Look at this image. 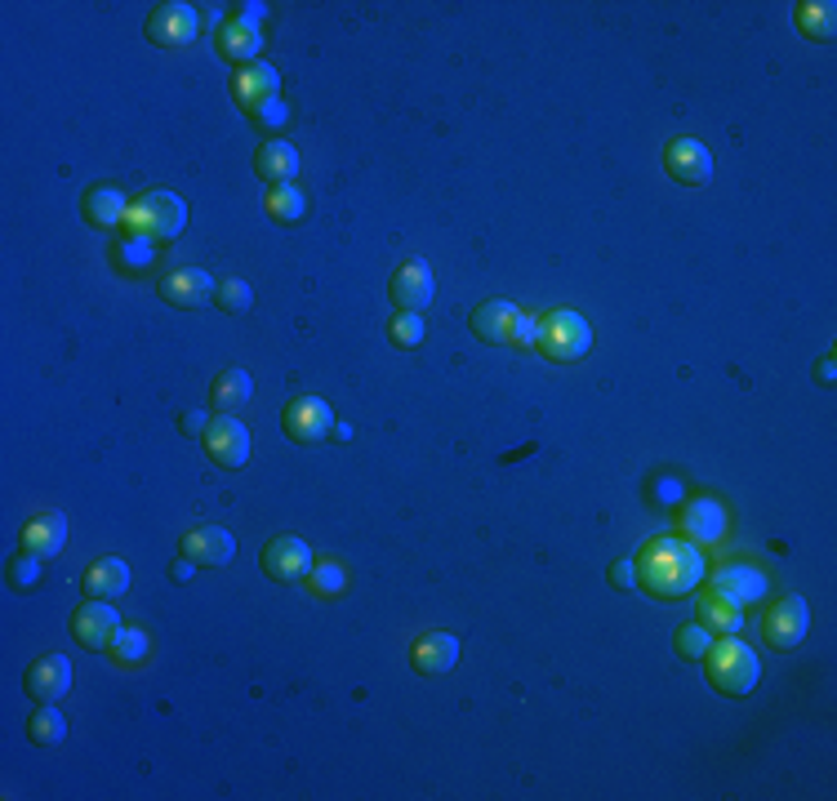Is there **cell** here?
I'll return each mask as SVG.
<instances>
[{"mask_svg": "<svg viewBox=\"0 0 837 801\" xmlns=\"http://www.w3.org/2000/svg\"><path fill=\"white\" fill-rule=\"evenodd\" d=\"M703 578V556L686 538H654L641 556V578L654 596H686Z\"/></svg>", "mask_w": 837, "mask_h": 801, "instance_id": "6da1fadb", "label": "cell"}, {"mask_svg": "<svg viewBox=\"0 0 837 801\" xmlns=\"http://www.w3.org/2000/svg\"><path fill=\"white\" fill-rule=\"evenodd\" d=\"M183 222H187V205L174 191H147L125 214V227L134 236H147V240H174L183 231Z\"/></svg>", "mask_w": 837, "mask_h": 801, "instance_id": "7a4b0ae2", "label": "cell"}, {"mask_svg": "<svg viewBox=\"0 0 837 801\" xmlns=\"http://www.w3.org/2000/svg\"><path fill=\"white\" fill-rule=\"evenodd\" d=\"M703 663H708V681H712L721 694H748V690L757 685V676H761L757 654H752L744 641H735V636H726L721 645H712V650L703 654Z\"/></svg>", "mask_w": 837, "mask_h": 801, "instance_id": "3957f363", "label": "cell"}, {"mask_svg": "<svg viewBox=\"0 0 837 801\" xmlns=\"http://www.w3.org/2000/svg\"><path fill=\"white\" fill-rule=\"evenodd\" d=\"M539 347L552 360H574V356H583L592 347V329H588V320L579 312L561 307V312H552V316L539 320Z\"/></svg>", "mask_w": 837, "mask_h": 801, "instance_id": "277c9868", "label": "cell"}, {"mask_svg": "<svg viewBox=\"0 0 837 801\" xmlns=\"http://www.w3.org/2000/svg\"><path fill=\"white\" fill-rule=\"evenodd\" d=\"M200 31V18L191 4L183 0H169V4H156L151 18H147V36L151 44H165V49H178V44H191Z\"/></svg>", "mask_w": 837, "mask_h": 801, "instance_id": "5b68a950", "label": "cell"}, {"mask_svg": "<svg viewBox=\"0 0 837 801\" xmlns=\"http://www.w3.org/2000/svg\"><path fill=\"white\" fill-rule=\"evenodd\" d=\"M806 627H810V605L801 596H779L775 610L761 623V632H766V641L775 650H797L801 636H806Z\"/></svg>", "mask_w": 837, "mask_h": 801, "instance_id": "8992f818", "label": "cell"}, {"mask_svg": "<svg viewBox=\"0 0 837 801\" xmlns=\"http://www.w3.org/2000/svg\"><path fill=\"white\" fill-rule=\"evenodd\" d=\"M205 454L218 467H245V458H249V427L240 418H232V414L214 418L205 427Z\"/></svg>", "mask_w": 837, "mask_h": 801, "instance_id": "52a82bcc", "label": "cell"}, {"mask_svg": "<svg viewBox=\"0 0 837 801\" xmlns=\"http://www.w3.org/2000/svg\"><path fill=\"white\" fill-rule=\"evenodd\" d=\"M116 632H120V619H116V610H111L107 601H98V596H89V601L71 614V636H76L85 650H111Z\"/></svg>", "mask_w": 837, "mask_h": 801, "instance_id": "ba28073f", "label": "cell"}, {"mask_svg": "<svg viewBox=\"0 0 837 801\" xmlns=\"http://www.w3.org/2000/svg\"><path fill=\"white\" fill-rule=\"evenodd\" d=\"M663 169H668L677 182H686V187H703V182L712 178V156H708V147H703L699 138H677V142H668V151H663Z\"/></svg>", "mask_w": 837, "mask_h": 801, "instance_id": "9c48e42d", "label": "cell"}, {"mask_svg": "<svg viewBox=\"0 0 837 801\" xmlns=\"http://www.w3.org/2000/svg\"><path fill=\"white\" fill-rule=\"evenodd\" d=\"M432 289H436V280H432L427 258H405L392 271V298H396L401 312H423L432 303Z\"/></svg>", "mask_w": 837, "mask_h": 801, "instance_id": "30bf717a", "label": "cell"}, {"mask_svg": "<svg viewBox=\"0 0 837 801\" xmlns=\"http://www.w3.org/2000/svg\"><path fill=\"white\" fill-rule=\"evenodd\" d=\"M214 289H218V280L200 267H174L160 276V298L174 307H205L214 298Z\"/></svg>", "mask_w": 837, "mask_h": 801, "instance_id": "8fae6325", "label": "cell"}, {"mask_svg": "<svg viewBox=\"0 0 837 801\" xmlns=\"http://www.w3.org/2000/svg\"><path fill=\"white\" fill-rule=\"evenodd\" d=\"M329 427H334V409L321 396H298L285 409V436L298 441V445H312V441L329 436Z\"/></svg>", "mask_w": 837, "mask_h": 801, "instance_id": "7c38bea8", "label": "cell"}, {"mask_svg": "<svg viewBox=\"0 0 837 801\" xmlns=\"http://www.w3.org/2000/svg\"><path fill=\"white\" fill-rule=\"evenodd\" d=\"M263 570H267L272 578H280V583L307 578V574H312V547H307L303 538H294V534L272 538V543L263 547Z\"/></svg>", "mask_w": 837, "mask_h": 801, "instance_id": "4fadbf2b", "label": "cell"}, {"mask_svg": "<svg viewBox=\"0 0 837 801\" xmlns=\"http://www.w3.org/2000/svg\"><path fill=\"white\" fill-rule=\"evenodd\" d=\"M232 98H236L240 107H249V111H263L267 102H276V98H280V76H276V67H267V62L240 67L236 80H232Z\"/></svg>", "mask_w": 837, "mask_h": 801, "instance_id": "5bb4252c", "label": "cell"}, {"mask_svg": "<svg viewBox=\"0 0 837 801\" xmlns=\"http://www.w3.org/2000/svg\"><path fill=\"white\" fill-rule=\"evenodd\" d=\"M232 552H236V543H232V534L218 530V525H196V530L183 534V556H187L191 565L218 570V565L232 561Z\"/></svg>", "mask_w": 837, "mask_h": 801, "instance_id": "9a60e30c", "label": "cell"}, {"mask_svg": "<svg viewBox=\"0 0 837 801\" xmlns=\"http://www.w3.org/2000/svg\"><path fill=\"white\" fill-rule=\"evenodd\" d=\"M71 690V663L62 654H45L27 668V694H36L40 703H58Z\"/></svg>", "mask_w": 837, "mask_h": 801, "instance_id": "2e32d148", "label": "cell"}, {"mask_svg": "<svg viewBox=\"0 0 837 801\" xmlns=\"http://www.w3.org/2000/svg\"><path fill=\"white\" fill-rule=\"evenodd\" d=\"M410 663L414 672H427V676H441L459 663V641L445 636V632H423L414 645H410Z\"/></svg>", "mask_w": 837, "mask_h": 801, "instance_id": "e0dca14e", "label": "cell"}, {"mask_svg": "<svg viewBox=\"0 0 837 801\" xmlns=\"http://www.w3.org/2000/svg\"><path fill=\"white\" fill-rule=\"evenodd\" d=\"M521 316H525L521 307H512V303L494 298V303H481V307L472 312V329H476L485 343H512V334H516Z\"/></svg>", "mask_w": 837, "mask_h": 801, "instance_id": "ac0fdd59", "label": "cell"}, {"mask_svg": "<svg viewBox=\"0 0 837 801\" xmlns=\"http://www.w3.org/2000/svg\"><path fill=\"white\" fill-rule=\"evenodd\" d=\"M62 543H67V521H62V512H36V516L22 525V547L36 552V556H53V552H62Z\"/></svg>", "mask_w": 837, "mask_h": 801, "instance_id": "d6986e66", "label": "cell"}, {"mask_svg": "<svg viewBox=\"0 0 837 801\" xmlns=\"http://www.w3.org/2000/svg\"><path fill=\"white\" fill-rule=\"evenodd\" d=\"M254 169H258V178H263V182L280 187V182H289V178L298 174V151H294L289 142L272 138V142H263V147H258V156H254Z\"/></svg>", "mask_w": 837, "mask_h": 801, "instance_id": "ffe728a7", "label": "cell"}, {"mask_svg": "<svg viewBox=\"0 0 837 801\" xmlns=\"http://www.w3.org/2000/svg\"><path fill=\"white\" fill-rule=\"evenodd\" d=\"M218 49H223V58H232V62H258V49H263V36H258V22H249V18H236V22H227L223 27V36H218Z\"/></svg>", "mask_w": 837, "mask_h": 801, "instance_id": "44dd1931", "label": "cell"}, {"mask_svg": "<svg viewBox=\"0 0 837 801\" xmlns=\"http://www.w3.org/2000/svg\"><path fill=\"white\" fill-rule=\"evenodd\" d=\"M712 587L721 592V596H730V601H757L761 592H766V578H761V570H752V565H721L717 570V578H712Z\"/></svg>", "mask_w": 837, "mask_h": 801, "instance_id": "7402d4cb", "label": "cell"}, {"mask_svg": "<svg viewBox=\"0 0 837 801\" xmlns=\"http://www.w3.org/2000/svg\"><path fill=\"white\" fill-rule=\"evenodd\" d=\"M125 587H129V570H125V561H116V556H102V561H93V565L85 570V592L98 596V601H116Z\"/></svg>", "mask_w": 837, "mask_h": 801, "instance_id": "603a6c76", "label": "cell"}, {"mask_svg": "<svg viewBox=\"0 0 837 801\" xmlns=\"http://www.w3.org/2000/svg\"><path fill=\"white\" fill-rule=\"evenodd\" d=\"M125 214H129L125 191H116V187H89L85 191V218L93 227H116V222H125Z\"/></svg>", "mask_w": 837, "mask_h": 801, "instance_id": "cb8c5ba5", "label": "cell"}, {"mask_svg": "<svg viewBox=\"0 0 837 801\" xmlns=\"http://www.w3.org/2000/svg\"><path fill=\"white\" fill-rule=\"evenodd\" d=\"M681 525H686V534H690L695 543H717V538L726 534V512L703 498V503H690V507L681 512Z\"/></svg>", "mask_w": 837, "mask_h": 801, "instance_id": "d4e9b609", "label": "cell"}, {"mask_svg": "<svg viewBox=\"0 0 837 801\" xmlns=\"http://www.w3.org/2000/svg\"><path fill=\"white\" fill-rule=\"evenodd\" d=\"M249 392H254V378L240 369V365H232V369H223L218 378H214V392H209V400L223 409V414H232L236 405H245L249 400Z\"/></svg>", "mask_w": 837, "mask_h": 801, "instance_id": "484cf974", "label": "cell"}, {"mask_svg": "<svg viewBox=\"0 0 837 801\" xmlns=\"http://www.w3.org/2000/svg\"><path fill=\"white\" fill-rule=\"evenodd\" d=\"M699 614H703L699 623H703L708 632H712V627H717V632H735V627L744 623V614H739V601L721 596L717 587H708V592H703V605H699Z\"/></svg>", "mask_w": 837, "mask_h": 801, "instance_id": "4316f807", "label": "cell"}, {"mask_svg": "<svg viewBox=\"0 0 837 801\" xmlns=\"http://www.w3.org/2000/svg\"><path fill=\"white\" fill-rule=\"evenodd\" d=\"M797 27H801L810 40H833L837 4H828V0H806V4H797Z\"/></svg>", "mask_w": 837, "mask_h": 801, "instance_id": "83f0119b", "label": "cell"}, {"mask_svg": "<svg viewBox=\"0 0 837 801\" xmlns=\"http://www.w3.org/2000/svg\"><path fill=\"white\" fill-rule=\"evenodd\" d=\"M263 209L276 218V222H298L303 214H307V196L298 191V187H289V182H280V187H272L267 191V200H263Z\"/></svg>", "mask_w": 837, "mask_h": 801, "instance_id": "f1b7e54d", "label": "cell"}, {"mask_svg": "<svg viewBox=\"0 0 837 801\" xmlns=\"http://www.w3.org/2000/svg\"><path fill=\"white\" fill-rule=\"evenodd\" d=\"M27 734H31V743L53 748V743H62V739H67V721H62V712H58L53 703H40V712H36V716H27Z\"/></svg>", "mask_w": 837, "mask_h": 801, "instance_id": "f546056e", "label": "cell"}, {"mask_svg": "<svg viewBox=\"0 0 837 801\" xmlns=\"http://www.w3.org/2000/svg\"><path fill=\"white\" fill-rule=\"evenodd\" d=\"M677 650H681V659L703 663V654L712 650V632L703 623H686V627H677Z\"/></svg>", "mask_w": 837, "mask_h": 801, "instance_id": "4dcf8cb0", "label": "cell"}, {"mask_svg": "<svg viewBox=\"0 0 837 801\" xmlns=\"http://www.w3.org/2000/svg\"><path fill=\"white\" fill-rule=\"evenodd\" d=\"M214 303H218L223 312L240 316V312H249V307H254V289H249L245 280H223V285L214 289Z\"/></svg>", "mask_w": 837, "mask_h": 801, "instance_id": "1f68e13d", "label": "cell"}, {"mask_svg": "<svg viewBox=\"0 0 837 801\" xmlns=\"http://www.w3.org/2000/svg\"><path fill=\"white\" fill-rule=\"evenodd\" d=\"M392 343L396 347H418L423 343V334H427V325H423V312H401L396 320H392Z\"/></svg>", "mask_w": 837, "mask_h": 801, "instance_id": "d6a6232c", "label": "cell"}, {"mask_svg": "<svg viewBox=\"0 0 837 801\" xmlns=\"http://www.w3.org/2000/svg\"><path fill=\"white\" fill-rule=\"evenodd\" d=\"M111 654H116L120 663H142V659H147V632H138V627H120L116 641H111Z\"/></svg>", "mask_w": 837, "mask_h": 801, "instance_id": "836d02e7", "label": "cell"}, {"mask_svg": "<svg viewBox=\"0 0 837 801\" xmlns=\"http://www.w3.org/2000/svg\"><path fill=\"white\" fill-rule=\"evenodd\" d=\"M312 587H316L321 596H338V592L347 587V574H343V565H334V561H325V565H312Z\"/></svg>", "mask_w": 837, "mask_h": 801, "instance_id": "e575fe53", "label": "cell"}, {"mask_svg": "<svg viewBox=\"0 0 837 801\" xmlns=\"http://www.w3.org/2000/svg\"><path fill=\"white\" fill-rule=\"evenodd\" d=\"M40 561H45V556H36V552L22 547V556H13V565H9L13 587H36V583H40Z\"/></svg>", "mask_w": 837, "mask_h": 801, "instance_id": "d590c367", "label": "cell"}, {"mask_svg": "<svg viewBox=\"0 0 837 801\" xmlns=\"http://www.w3.org/2000/svg\"><path fill=\"white\" fill-rule=\"evenodd\" d=\"M120 263L125 267H134V271H142L147 263H151V245H147V236H129V240H120Z\"/></svg>", "mask_w": 837, "mask_h": 801, "instance_id": "8d00e7d4", "label": "cell"}, {"mask_svg": "<svg viewBox=\"0 0 837 801\" xmlns=\"http://www.w3.org/2000/svg\"><path fill=\"white\" fill-rule=\"evenodd\" d=\"M254 120H258V125H267V129H276V125H285V120H289V111H285V102L276 98V102H267L263 111H254Z\"/></svg>", "mask_w": 837, "mask_h": 801, "instance_id": "74e56055", "label": "cell"}, {"mask_svg": "<svg viewBox=\"0 0 837 801\" xmlns=\"http://www.w3.org/2000/svg\"><path fill=\"white\" fill-rule=\"evenodd\" d=\"M512 343H516V347H530V343H539V316H521V325H516Z\"/></svg>", "mask_w": 837, "mask_h": 801, "instance_id": "f35d334b", "label": "cell"}, {"mask_svg": "<svg viewBox=\"0 0 837 801\" xmlns=\"http://www.w3.org/2000/svg\"><path fill=\"white\" fill-rule=\"evenodd\" d=\"M610 578H614V587H637V565L632 561H614Z\"/></svg>", "mask_w": 837, "mask_h": 801, "instance_id": "ab89813d", "label": "cell"}, {"mask_svg": "<svg viewBox=\"0 0 837 801\" xmlns=\"http://www.w3.org/2000/svg\"><path fill=\"white\" fill-rule=\"evenodd\" d=\"M178 423H183V432H187V436H205V409H187Z\"/></svg>", "mask_w": 837, "mask_h": 801, "instance_id": "60d3db41", "label": "cell"}, {"mask_svg": "<svg viewBox=\"0 0 837 801\" xmlns=\"http://www.w3.org/2000/svg\"><path fill=\"white\" fill-rule=\"evenodd\" d=\"M191 570H196V565H191V561H187V556H183V561H178V565H174V578H178V583H187V578H191Z\"/></svg>", "mask_w": 837, "mask_h": 801, "instance_id": "b9f144b4", "label": "cell"}, {"mask_svg": "<svg viewBox=\"0 0 837 801\" xmlns=\"http://www.w3.org/2000/svg\"><path fill=\"white\" fill-rule=\"evenodd\" d=\"M833 365H837V360H833V356H824V365H819V383H833V374H837Z\"/></svg>", "mask_w": 837, "mask_h": 801, "instance_id": "7bdbcfd3", "label": "cell"}, {"mask_svg": "<svg viewBox=\"0 0 837 801\" xmlns=\"http://www.w3.org/2000/svg\"><path fill=\"white\" fill-rule=\"evenodd\" d=\"M329 436H334V441H347V436H352V427H347V423H334V427H329Z\"/></svg>", "mask_w": 837, "mask_h": 801, "instance_id": "ee69618b", "label": "cell"}]
</instances>
